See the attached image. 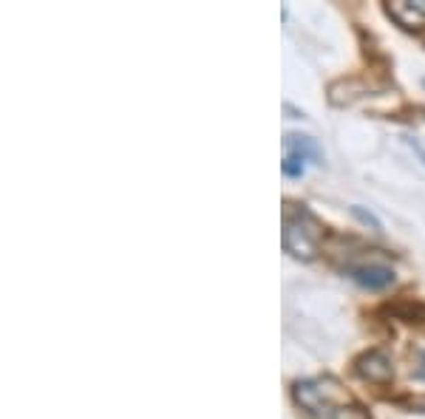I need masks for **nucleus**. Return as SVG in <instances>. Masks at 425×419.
Masks as SVG:
<instances>
[{"label": "nucleus", "mask_w": 425, "mask_h": 419, "mask_svg": "<svg viewBox=\"0 0 425 419\" xmlns=\"http://www.w3.org/2000/svg\"><path fill=\"white\" fill-rule=\"evenodd\" d=\"M295 402L315 419H332L338 408L354 402V397L335 380V377H312V380H298L292 385Z\"/></svg>", "instance_id": "obj_1"}, {"label": "nucleus", "mask_w": 425, "mask_h": 419, "mask_svg": "<svg viewBox=\"0 0 425 419\" xmlns=\"http://www.w3.org/2000/svg\"><path fill=\"white\" fill-rule=\"evenodd\" d=\"M320 235H323V227L307 207L300 204L292 213L289 204H287V210H284V235H281L284 252H289L298 261H312L318 255V250H320Z\"/></svg>", "instance_id": "obj_2"}, {"label": "nucleus", "mask_w": 425, "mask_h": 419, "mask_svg": "<svg viewBox=\"0 0 425 419\" xmlns=\"http://www.w3.org/2000/svg\"><path fill=\"white\" fill-rule=\"evenodd\" d=\"M354 371H357L363 380L374 382V385H386V382H391V377H394V366H391V360H388V354L380 351V348L363 351L357 360H354Z\"/></svg>", "instance_id": "obj_3"}, {"label": "nucleus", "mask_w": 425, "mask_h": 419, "mask_svg": "<svg viewBox=\"0 0 425 419\" xmlns=\"http://www.w3.org/2000/svg\"><path fill=\"white\" fill-rule=\"evenodd\" d=\"M346 275L360 283L363 289L369 292H380L386 286L394 283V269L391 266H383V263H360V266H346Z\"/></svg>", "instance_id": "obj_4"}, {"label": "nucleus", "mask_w": 425, "mask_h": 419, "mask_svg": "<svg viewBox=\"0 0 425 419\" xmlns=\"http://www.w3.org/2000/svg\"><path fill=\"white\" fill-rule=\"evenodd\" d=\"M386 15L403 26L406 32H425V9L419 3H408V0H391L386 3Z\"/></svg>", "instance_id": "obj_5"}, {"label": "nucleus", "mask_w": 425, "mask_h": 419, "mask_svg": "<svg viewBox=\"0 0 425 419\" xmlns=\"http://www.w3.org/2000/svg\"><path fill=\"white\" fill-rule=\"evenodd\" d=\"M372 94V85L366 80H338V82H332L329 85V102L332 105H352L354 100L360 97H369Z\"/></svg>", "instance_id": "obj_6"}, {"label": "nucleus", "mask_w": 425, "mask_h": 419, "mask_svg": "<svg viewBox=\"0 0 425 419\" xmlns=\"http://www.w3.org/2000/svg\"><path fill=\"white\" fill-rule=\"evenodd\" d=\"M284 147H287V156L292 159H300V162H315V165H323V153L312 136H298V133H287L284 139Z\"/></svg>", "instance_id": "obj_7"}, {"label": "nucleus", "mask_w": 425, "mask_h": 419, "mask_svg": "<svg viewBox=\"0 0 425 419\" xmlns=\"http://www.w3.org/2000/svg\"><path fill=\"white\" fill-rule=\"evenodd\" d=\"M383 312H388L391 317H400V320H406V323H425V304H417V301L388 304Z\"/></svg>", "instance_id": "obj_8"}, {"label": "nucleus", "mask_w": 425, "mask_h": 419, "mask_svg": "<svg viewBox=\"0 0 425 419\" xmlns=\"http://www.w3.org/2000/svg\"><path fill=\"white\" fill-rule=\"evenodd\" d=\"M352 216H354V218H357V221H360L363 227H369L372 232H380V230H383V224L377 221V216H374V213H369V210H366V207H360V204H354V207H352Z\"/></svg>", "instance_id": "obj_9"}, {"label": "nucleus", "mask_w": 425, "mask_h": 419, "mask_svg": "<svg viewBox=\"0 0 425 419\" xmlns=\"http://www.w3.org/2000/svg\"><path fill=\"white\" fill-rule=\"evenodd\" d=\"M281 167H284V176H289V178H300V176H303V165H300V159L287 156Z\"/></svg>", "instance_id": "obj_10"}, {"label": "nucleus", "mask_w": 425, "mask_h": 419, "mask_svg": "<svg viewBox=\"0 0 425 419\" xmlns=\"http://www.w3.org/2000/svg\"><path fill=\"white\" fill-rule=\"evenodd\" d=\"M414 354L419 357V366H422V369H419V371H414L411 377H414V380H425V351H422V348H417Z\"/></svg>", "instance_id": "obj_11"}, {"label": "nucleus", "mask_w": 425, "mask_h": 419, "mask_svg": "<svg viewBox=\"0 0 425 419\" xmlns=\"http://www.w3.org/2000/svg\"><path fill=\"white\" fill-rule=\"evenodd\" d=\"M411 411H417V413H425V397H417V400H411Z\"/></svg>", "instance_id": "obj_12"}, {"label": "nucleus", "mask_w": 425, "mask_h": 419, "mask_svg": "<svg viewBox=\"0 0 425 419\" xmlns=\"http://www.w3.org/2000/svg\"><path fill=\"white\" fill-rule=\"evenodd\" d=\"M422 85H425V80H422Z\"/></svg>", "instance_id": "obj_13"}]
</instances>
